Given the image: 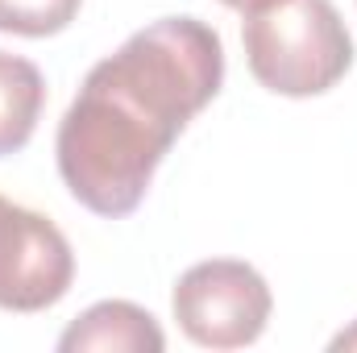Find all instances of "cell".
<instances>
[{"instance_id": "cell-1", "label": "cell", "mask_w": 357, "mask_h": 353, "mask_svg": "<svg viewBox=\"0 0 357 353\" xmlns=\"http://www.w3.org/2000/svg\"><path fill=\"white\" fill-rule=\"evenodd\" d=\"M225 84V46L199 17H162L96 63L54 154L67 191L96 216H129L187 121Z\"/></svg>"}, {"instance_id": "cell-2", "label": "cell", "mask_w": 357, "mask_h": 353, "mask_svg": "<svg viewBox=\"0 0 357 353\" xmlns=\"http://www.w3.org/2000/svg\"><path fill=\"white\" fill-rule=\"evenodd\" d=\"M245 63L278 96H320L354 67V38L333 0H270L245 13Z\"/></svg>"}, {"instance_id": "cell-3", "label": "cell", "mask_w": 357, "mask_h": 353, "mask_svg": "<svg viewBox=\"0 0 357 353\" xmlns=\"http://www.w3.org/2000/svg\"><path fill=\"white\" fill-rule=\"evenodd\" d=\"M178 329L204 350H241L266 333L270 287L250 262L212 258L191 266L171 295Z\"/></svg>"}, {"instance_id": "cell-4", "label": "cell", "mask_w": 357, "mask_h": 353, "mask_svg": "<svg viewBox=\"0 0 357 353\" xmlns=\"http://www.w3.org/2000/svg\"><path fill=\"white\" fill-rule=\"evenodd\" d=\"M75 278V254L63 229L0 195V308H54Z\"/></svg>"}, {"instance_id": "cell-5", "label": "cell", "mask_w": 357, "mask_h": 353, "mask_svg": "<svg viewBox=\"0 0 357 353\" xmlns=\"http://www.w3.org/2000/svg\"><path fill=\"white\" fill-rule=\"evenodd\" d=\"M63 353H162L167 337L158 329V320L129 303V299H104L91 303L79 320L67 324V333L59 337Z\"/></svg>"}, {"instance_id": "cell-6", "label": "cell", "mask_w": 357, "mask_h": 353, "mask_svg": "<svg viewBox=\"0 0 357 353\" xmlns=\"http://www.w3.org/2000/svg\"><path fill=\"white\" fill-rule=\"evenodd\" d=\"M42 104H46L42 71L21 54L0 50V158L17 154L33 137Z\"/></svg>"}, {"instance_id": "cell-7", "label": "cell", "mask_w": 357, "mask_h": 353, "mask_svg": "<svg viewBox=\"0 0 357 353\" xmlns=\"http://www.w3.org/2000/svg\"><path fill=\"white\" fill-rule=\"evenodd\" d=\"M84 0H0V33L50 38L63 33Z\"/></svg>"}, {"instance_id": "cell-8", "label": "cell", "mask_w": 357, "mask_h": 353, "mask_svg": "<svg viewBox=\"0 0 357 353\" xmlns=\"http://www.w3.org/2000/svg\"><path fill=\"white\" fill-rule=\"evenodd\" d=\"M333 350H337V353L357 350V324H354V329H345V333H337V337H333Z\"/></svg>"}, {"instance_id": "cell-9", "label": "cell", "mask_w": 357, "mask_h": 353, "mask_svg": "<svg viewBox=\"0 0 357 353\" xmlns=\"http://www.w3.org/2000/svg\"><path fill=\"white\" fill-rule=\"evenodd\" d=\"M220 4H229V8H241V13H250V8H262L270 0H220Z\"/></svg>"}]
</instances>
